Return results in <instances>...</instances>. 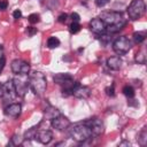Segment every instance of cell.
<instances>
[{"label": "cell", "instance_id": "1", "mask_svg": "<svg viewBox=\"0 0 147 147\" xmlns=\"http://www.w3.org/2000/svg\"><path fill=\"white\" fill-rule=\"evenodd\" d=\"M99 17L107 25L106 32L109 33H115L121 29H123V26L125 25V20L123 18V15L118 11H113V10L102 11Z\"/></svg>", "mask_w": 147, "mask_h": 147}, {"label": "cell", "instance_id": "2", "mask_svg": "<svg viewBox=\"0 0 147 147\" xmlns=\"http://www.w3.org/2000/svg\"><path fill=\"white\" fill-rule=\"evenodd\" d=\"M29 87L31 91L37 95H42L47 87V80L42 72L40 71H33L29 75Z\"/></svg>", "mask_w": 147, "mask_h": 147}, {"label": "cell", "instance_id": "3", "mask_svg": "<svg viewBox=\"0 0 147 147\" xmlns=\"http://www.w3.org/2000/svg\"><path fill=\"white\" fill-rule=\"evenodd\" d=\"M69 136L72 138L76 142H85L92 137V132L90 127L85 123H78L72 126H69Z\"/></svg>", "mask_w": 147, "mask_h": 147}, {"label": "cell", "instance_id": "4", "mask_svg": "<svg viewBox=\"0 0 147 147\" xmlns=\"http://www.w3.org/2000/svg\"><path fill=\"white\" fill-rule=\"evenodd\" d=\"M145 9H146V6L144 0H132L127 7V15L131 20L136 21L144 15Z\"/></svg>", "mask_w": 147, "mask_h": 147}, {"label": "cell", "instance_id": "5", "mask_svg": "<svg viewBox=\"0 0 147 147\" xmlns=\"http://www.w3.org/2000/svg\"><path fill=\"white\" fill-rule=\"evenodd\" d=\"M131 47H132V42L126 36H121L117 39H115L113 42V49L118 55H124L131 49Z\"/></svg>", "mask_w": 147, "mask_h": 147}, {"label": "cell", "instance_id": "6", "mask_svg": "<svg viewBox=\"0 0 147 147\" xmlns=\"http://www.w3.org/2000/svg\"><path fill=\"white\" fill-rule=\"evenodd\" d=\"M13 84L16 94L20 96H24L29 88V79L26 78V75H17V77L13 79Z\"/></svg>", "mask_w": 147, "mask_h": 147}, {"label": "cell", "instance_id": "7", "mask_svg": "<svg viewBox=\"0 0 147 147\" xmlns=\"http://www.w3.org/2000/svg\"><path fill=\"white\" fill-rule=\"evenodd\" d=\"M16 91L13 84V80L6 82L5 84H1L0 87V98H2L3 101H11L16 98Z\"/></svg>", "mask_w": 147, "mask_h": 147}, {"label": "cell", "instance_id": "8", "mask_svg": "<svg viewBox=\"0 0 147 147\" xmlns=\"http://www.w3.org/2000/svg\"><path fill=\"white\" fill-rule=\"evenodd\" d=\"M11 71L15 75H28L30 72V64L21 59H16L10 64Z\"/></svg>", "mask_w": 147, "mask_h": 147}, {"label": "cell", "instance_id": "9", "mask_svg": "<svg viewBox=\"0 0 147 147\" xmlns=\"http://www.w3.org/2000/svg\"><path fill=\"white\" fill-rule=\"evenodd\" d=\"M84 123L90 127V130L92 132V137H98L103 132V127H105L103 122L98 117H92V118L85 121Z\"/></svg>", "mask_w": 147, "mask_h": 147}, {"label": "cell", "instance_id": "10", "mask_svg": "<svg viewBox=\"0 0 147 147\" xmlns=\"http://www.w3.org/2000/svg\"><path fill=\"white\" fill-rule=\"evenodd\" d=\"M90 29L95 34H103L106 32L107 25L103 23V21L100 17H94L90 21Z\"/></svg>", "mask_w": 147, "mask_h": 147}, {"label": "cell", "instance_id": "11", "mask_svg": "<svg viewBox=\"0 0 147 147\" xmlns=\"http://www.w3.org/2000/svg\"><path fill=\"white\" fill-rule=\"evenodd\" d=\"M51 124H52V127H54V129H56L59 131H63V130H65V129H68L70 126V121L65 116L60 114L59 116H56V117H54L52 119Z\"/></svg>", "mask_w": 147, "mask_h": 147}, {"label": "cell", "instance_id": "12", "mask_svg": "<svg viewBox=\"0 0 147 147\" xmlns=\"http://www.w3.org/2000/svg\"><path fill=\"white\" fill-rule=\"evenodd\" d=\"M36 140H38L40 144H44V145H47L52 141L53 139V134L49 130H38L37 133H36V137H34Z\"/></svg>", "mask_w": 147, "mask_h": 147}, {"label": "cell", "instance_id": "13", "mask_svg": "<svg viewBox=\"0 0 147 147\" xmlns=\"http://www.w3.org/2000/svg\"><path fill=\"white\" fill-rule=\"evenodd\" d=\"M21 111H22V107L20 103H10L5 108V114L13 118L18 117L21 115Z\"/></svg>", "mask_w": 147, "mask_h": 147}, {"label": "cell", "instance_id": "14", "mask_svg": "<svg viewBox=\"0 0 147 147\" xmlns=\"http://www.w3.org/2000/svg\"><path fill=\"white\" fill-rule=\"evenodd\" d=\"M106 64H107V67H108L109 69L117 71V70H119V69L122 68L123 62H122V59H121L119 56H111V57H108V59H107Z\"/></svg>", "mask_w": 147, "mask_h": 147}, {"label": "cell", "instance_id": "15", "mask_svg": "<svg viewBox=\"0 0 147 147\" xmlns=\"http://www.w3.org/2000/svg\"><path fill=\"white\" fill-rule=\"evenodd\" d=\"M90 94H91V90L87 86H83L80 84L75 88V91L72 93V95L78 99H86L90 96Z\"/></svg>", "mask_w": 147, "mask_h": 147}, {"label": "cell", "instance_id": "16", "mask_svg": "<svg viewBox=\"0 0 147 147\" xmlns=\"http://www.w3.org/2000/svg\"><path fill=\"white\" fill-rule=\"evenodd\" d=\"M44 114H45V117H46V118H48V119H51V121H52L54 117L59 116L61 113H60V111H59V109H56L55 107H53V106L48 105V106L45 108Z\"/></svg>", "mask_w": 147, "mask_h": 147}, {"label": "cell", "instance_id": "17", "mask_svg": "<svg viewBox=\"0 0 147 147\" xmlns=\"http://www.w3.org/2000/svg\"><path fill=\"white\" fill-rule=\"evenodd\" d=\"M138 142L141 146H145L147 144V130H146V127H144L139 132V134H138Z\"/></svg>", "mask_w": 147, "mask_h": 147}, {"label": "cell", "instance_id": "18", "mask_svg": "<svg viewBox=\"0 0 147 147\" xmlns=\"http://www.w3.org/2000/svg\"><path fill=\"white\" fill-rule=\"evenodd\" d=\"M47 46H48V48H51V49L59 47V46H60V39L56 38V37H49V38L47 39Z\"/></svg>", "mask_w": 147, "mask_h": 147}, {"label": "cell", "instance_id": "19", "mask_svg": "<svg viewBox=\"0 0 147 147\" xmlns=\"http://www.w3.org/2000/svg\"><path fill=\"white\" fill-rule=\"evenodd\" d=\"M136 62L140 63V64H145L146 62V54H145V48H141L137 54H136Z\"/></svg>", "mask_w": 147, "mask_h": 147}, {"label": "cell", "instance_id": "20", "mask_svg": "<svg viewBox=\"0 0 147 147\" xmlns=\"http://www.w3.org/2000/svg\"><path fill=\"white\" fill-rule=\"evenodd\" d=\"M123 93H124V95H125L126 98H129V99H132V98L134 96V90H133V87L130 86V85H126V86L123 87Z\"/></svg>", "mask_w": 147, "mask_h": 147}, {"label": "cell", "instance_id": "21", "mask_svg": "<svg viewBox=\"0 0 147 147\" xmlns=\"http://www.w3.org/2000/svg\"><path fill=\"white\" fill-rule=\"evenodd\" d=\"M37 131H38V129H37V127H31V129H29V130L24 133V139H26V140L34 139Z\"/></svg>", "mask_w": 147, "mask_h": 147}, {"label": "cell", "instance_id": "22", "mask_svg": "<svg viewBox=\"0 0 147 147\" xmlns=\"http://www.w3.org/2000/svg\"><path fill=\"white\" fill-rule=\"evenodd\" d=\"M133 40H134L137 44H141V42L145 40V34L141 33V32H134V33H133Z\"/></svg>", "mask_w": 147, "mask_h": 147}, {"label": "cell", "instance_id": "23", "mask_svg": "<svg viewBox=\"0 0 147 147\" xmlns=\"http://www.w3.org/2000/svg\"><path fill=\"white\" fill-rule=\"evenodd\" d=\"M69 30H70L71 33H77V32L80 30L79 23H78V22H72V23L70 24V26H69Z\"/></svg>", "mask_w": 147, "mask_h": 147}, {"label": "cell", "instance_id": "24", "mask_svg": "<svg viewBox=\"0 0 147 147\" xmlns=\"http://www.w3.org/2000/svg\"><path fill=\"white\" fill-rule=\"evenodd\" d=\"M39 21H40L39 14H31V15L29 16V22H30L31 24H36V23H38Z\"/></svg>", "mask_w": 147, "mask_h": 147}, {"label": "cell", "instance_id": "25", "mask_svg": "<svg viewBox=\"0 0 147 147\" xmlns=\"http://www.w3.org/2000/svg\"><path fill=\"white\" fill-rule=\"evenodd\" d=\"M11 142H13L15 146H17V145H22V142H23V138H21L20 136H14V137L11 138Z\"/></svg>", "mask_w": 147, "mask_h": 147}, {"label": "cell", "instance_id": "26", "mask_svg": "<svg viewBox=\"0 0 147 147\" xmlns=\"http://www.w3.org/2000/svg\"><path fill=\"white\" fill-rule=\"evenodd\" d=\"M109 1H110V0H94L95 5H96L98 7H103V6H106Z\"/></svg>", "mask_w": 147, "mask_h": 147}, {"label": "cell", "instance_id": "27", "mask_svg": "<svg viewBox=\"0 0 147 147\" xmlns=\"http://www.w3.org/2000/svg\"><path fill=\"white\" fill-rule=\"evenodd\" d=\"M13 17H14L15 20H20V18L22 17V11H21L20 9L14 10V11H13Z\"/></svg>", "mask_w": 147, "mask_h": 147}, {"label": "cell", "instance_id": "28", "mask_svg": "<svg viewBox=\"0 0 147 147\" xmlns=\"http://www.w3.org/2000/svg\"><path fill=\"white\" fill-rule=\"evenodd\" d=\"M106 92H107V94H108V95L114 96V95H115V91H114V84H113L110 87H107V88H106Z\"/></svg>", "mask_w": 147, "mask_h": 147}, {"label": "cell", "instance_id": "29", "mask_svg": "<svg viewBox=\"0 0 147 147\" xmlns=\"http://www.w3.org/2000/svg\"><path fill=\"white\" fill-rule=\"evenodd\" d=\"M8 6L7 0H0V10H5Z\"/></svg>", "mask_w": 147, "mask_h": 147}, {"label": "cell", "instance_id": "30", "mask_svg": "<svg viewBox=\"0 0 147 147\" xmlns=\"http://www.w3.org/2000/svg\"><path fill=\"white\" fill-rule=\"evenodd\" d=\"M67 18H68V15H67V14H61V15L59 16V20H57V21H59L60 23H64V22L67 21Z\"/></svg>", "mask_w": 147, "mask_h": 147}, {"label": "cell", "instance_id": "31", "mask_svg": "<svg viewBox=\"0 0 147 147\" xmlns=\"http://www.w3.org/2000/svg\"><path fill=\"white\" fill-rule=\"evenodd\" d=\"M71 20H72V22H79L80 17H79V15L77 13H72L71 14Z\"/></svg>", "mask_w": 147, "mask_h": 147}, {"label": "cell", "instance_id": "32", "mask_svg": "<svg viewBox=\"0 0 147 147\" xmlns=\"http://www.w3.org/2000/svg\"><path fill=\"white\" fill-rule=\"evenodd\" d=\"M5 59V55H3V48L0 46V60Z\"/></svg>", "mask_w": 147, "mask_h": 147}, {"label": "cell", "instance_id": "33", "mask_svg": "<svg viewBox=\"0 0 147 147\" xmlns=\"http://www.w3.org/2000/svg\"><path fill=\"white\" fill-rule=\"evenodd\" d=\"M123 145H127V146H130V142H127V141H123V142L119 144V146H123Z\"/></svg>", "mask_w": 147, "mask_h": 147}, {"label": "cell", "instance_id": "34", "mask_svg": "<svg viewBox=\"0 0 147 147\" xmlns=\"http://www.w3.org/2000/svg\"><path fill=\"white\" fill-rule=\"evenodd\" d=\"M0 87H1V84H0Z\"/></svg>", "mask_w": 147, "mask_h": 147}]
</instances>
